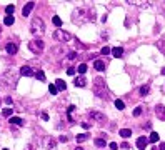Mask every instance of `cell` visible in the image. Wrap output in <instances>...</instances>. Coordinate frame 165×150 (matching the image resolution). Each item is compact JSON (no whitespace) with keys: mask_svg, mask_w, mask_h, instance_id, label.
Masks as SVG:
<instances>
[{"mask_svg":"<svg viewBox=\"0 0 165 150\" xmlns=\"http://www.w3.org/2000/svg\"><path fill=\"white\" fill-rule=\"evenodd\" d=\"M112 55L117 57V59L124 57V49H122V47H115V49H112Z\"/></svg>","mask_w":165,"mask_h":150,"instance_id":"cell-16","label":"cell"},{"mask_svg":"<svg viewBox=\"0 0 165 150\" xmlns=\"http://www.w3.org/2000/svg\"><path fill=\"white\" fill-rule=\"evenodd\" d=\"M120 147H122V149H130V145H128V143H127V142H124V143H122V145H120Z\"/></svg>","mask_w":165,"mask_h":150,"instance_id":"cell-41","label":"cell"},{"mask_svg":"<svg viewBox=\"0 0 165 150\" xmlns=\"http://www.w3.org/2000/svg\"><path fill=\"white\" fill-rule=\"evenodd\" d=\"M60 142H65V143H67V142H68V137H67V135H60Z\"/></svg>","mask_w":165,"mask_h":150,"instance_id":"cell-39","label":"cell"},{"mask_svg":"<svg viewBox=\"0 0 165 150\" xmlns=\"http://www.w3.org/2000/svg\"><path fill=\"white\" fill-rule=\"evenodd\" d=\"M5 12H7L9 15H12V13L15 12V7H13V5H7V7H5Z\"/></svg>","mask_w":165,"mask_h":150,"instance_id":"cell-33","label":"cell"},{"mask_svg":"<svg viewBox=\"0 0 165 150\" xmlns=\"http://www.w3.org/2000/svg\"><path fill=\"white\" fill-rule=\"evenodd\" d=\"M5 50H7V53H9V55H15V53H17V50H19V47H17V43H12V42H10V43L5 45Z\"/></svg>","mask_w":165,"mask_h":150,"instance_id":"cell-10","label":"cell"},{"mask_svg":"<svg viewBox=\"0 0 165 150\" xmlns=\"http://www.w3.org/2000/svg\"><path fill=\"white\" fill-rule=\"evenodd\" d=\"M67 73H68V75H73V73H75V69H73V67H68Z\"/></svg>","mask_w":165,"mask_h":150,"instance_id":"cell-38","label":"cell"},{"mask_svg":"<svg viewBox=\"0 0 165 150\" xmlns=\"http://www.w3.org/2000/svg\"><path fill=\"white\" fill-rule=\"evenodd\" d=\"M108 147H110V150H118V145H117L115 142H112V143H110Z\"/></svg>","mask_w":165,"mask_h":150,"instance_id":"cell-37","label":"cell"},{"mask_svg":"<svg viewBox=\"0 0 165 150\" xmlns=\"http://www.w3.org/2000/svg\"><path fill=\"white\" fill-rule=\"evenodd\" d=\"M162 75H165V67H164V69H162Z\"/></svg>","mask_w":165,"mask_h":150,"instance_id":"cell-44","label":"cell"},{"mask_svg":"<svg viewBox=\"0 0 165 150\" xmlns=\"http://www.w3.org/2000/svg\"><path fill=\"white\" fill-rule=\"evenodd\" d=\"M5 103H7V105H10V103H12V99H10V97H5Z\"/></svg>","mask_w":165,"mask_h":150,"instance_id":"cell-42","label":"cell"},{"mask_svg":"<svg viewBox=\"0 0 165 150\" xmlns=\"http://www.w3.org/2000/svg\"><path fill=\"white\" fill-rule=\"evenodd\" d=\"M29 49L33 52V53H42V50H43V40L40 39H33L29 42Z\"/></svg>","mask_w":165,"mask_h":150,"instance_id":"cell-7","label":"cell"},{"mask_svg":"<svg viewBox=\"0 0 165 150\" xmlns=\"http://www.w3.org/2000/svg\"><path fill=\"white\" fill-rule=\"evenodd\" d=\"M94 92H95V95L100 97V99H105V100L110 99V93H108V90H107L105 80L100 79V77H97L95 82H94Z\"/></svg>","mask_w":165,"mask_h":150,"instance_id":"cell-3","label":"cell"},{"mask_svg":"<svg viewBox=\"0 0 165 150\" xmlns=\"http://www.w3.org/2000/svg\"><path fill=\"white\" fill-rule=\"evenodd\" d=\"M87 139H88V133H80V135H77V142H85Z\"/></svg>","mask_w":165,"mask_h":150,"instance_id":"cell-30","label":"cell"},{"mask_svg":"<svg viewBox=\"0 0 165 150\" xmlns=\"http://www.w3.org/2000/svg\"><path fill=\"white\" fill-rule=\"evenodd\" d=\"M155 113L158 115V119L165 120V107H164V105H157V107H155Z\"/></svg>","mask_w":165,"mask_h":150,"instance_id":"cell-13","label":"cell"},{"mask_svg":"<svg viewBox=\"0 0 165 150\" xmlns=\"http://www.w3.org/2000/svg\"><path fill=\"white\" fill-rule=\"evenodd\" d=\"M52 22H53L57 27H62V20H60V17H58V15H53V17H52Z\"/></svg>","mask_w":165,"mask_h":150,"instance_id":"cell-26","label":"cell"},{"mask_svg":"<svg viewBox=\"0 0 165 150\" xmlns=\"http://www.w3.org/2000/svg\"><path fill=\"white\" fill-rule=\"evenodd\" d=\"M148 145V139H145V137H138L137 139V149L138 150H144Z\"/></svg>","mask_w":165,"mask_h":150,"instance_id":"cell-11","label":"cell"},{"mask_svg":"<svg viewBox=\"0 0 165 150\" xmlns=\"http://www.w3.org/2000/svg\"><path fill=\"white\" fill-rule=\"evenodd\" d=\"M55 147H57V140L53 137H37L27 147V150H53Z\"/></svg>","mask_w":165,"mask_h":150,"instance_id":"cell-1","label":"cell"},{"mask_svg":"<svg viewBox=\"0 0 165 150\" xmlns=\"http://www.w3.org/2000/svg\"><path fill=\"white\" fill-rule=\"evenodd\" d=\"M33 7H35V3H33V2H29V3L23 7V10H22V15H23V17H29L30 12L33 10Z\"/></svg>","mask_w":165,"mask_h":150,"instance_id":"cell-12","label":"cell"},{"mask_svg":"<svg viewBox=\"0 0 165 150\" xmlns=\"http://www.w3.org/2000/svg\"><path fill=\"white\" fill-rule=\"evenodd\" d=\"M142 112H144L142 107H135V109H134V117H140V115H142Z\"/></svg>","mask_w":165,"mask_h":150,"instance_id":"cell-28","label":"cell"},{"mask_svg":"<svg viewBox=\"0 0 165 150\" xmlns=\"http://www.w3.org/2000/svg\"><path fill=\"white\" fill-rule=\"evenodd\" d=\"M148 92H150V87H148V85H142V87H140V95H142V97H145Z\"/></svg>","mask_w":165,"mask_h":150,"instance_id":"cell-23","label":"cell"},{"mask_svg":"<svg viewBox=\"0 0 165 150\" xmlns=\"http://www.w3.org/2000/svg\"><path fill=\"white\" fill-rule=\"evenodd\" d=\"M88 117H90V119H94L95 122H98V123H104V122L107 120L104 113H100V112H95V110H90V112H88Z\"/></svg>","mask_w":165,"mask_h":150,"instance_id":"cell-8","label":"cell"},{"mask_svg":"<svg viewBox=\"0 0 165 150\" xmlns=\"http://www.w3.org/2000/svg\"><path fill=\"white\" fill-rule=\"evenodd\" d=\"M20 75H23V77H33V75H35V72H33V69H32V67H29V65H23V67L20 69Z\"/></svg>","mask_w":165,"mask_h":150,"instance_id":"cell-9","label":"cell"},{"mask_svg":"<svg viewBox=\"0 0 165 150\" xmlns=\"http://www.w3.org/2000/svg\"><path fill=\"white\" fill-rule=\"evenodd\" d=\"M55 87H57L58 90H65V89H67V85H65V82H63V80H60V79H58L57 82H55Z\"/></svg>","mask_w":165,"mask_h":150,"instance_id":"cell-21","label":"cell"},{"mask_svg":"<svg viewBox=\"0 0 165 150\" xmlns=\"http://www.w3.org/2000/svg\"><path fill=\"white\" fill-rule=\"evenodd\" d=\"M2 115L3 117H12V109H3L2 110Z\"/></svg>","mask_w":165,"mask_h":150,"instance_id":"cell-32","label":"cell"},{"mask_svg":"<svg viewBox=\"0 0 165 150\" xmlns=\"http://www.w3.org/2000/svg\"><path fill=\"white\" fill-rule=\"evenodd\" d=\"M94 143H95V147H98V149H104V147H105V140L104 139H95Z\"/></svg>","mask_w":165,"mask_h":150,"instance_id":"cell-20","label":"cell"},{"mask_svg":"<svg viewBox=\"0 0 165 150\" xmlns=\"http://www.w3.org/2000/svg\"><path fill=\"white\" fill-rule=\"evenodd\" d=\"M78 59V53L77 52H68L67 53V62H73V60Z\"/></svg>","mask_w":165,"mask_h":150,"instance_id":"cell-19","label":"cell"},{"mask_svg":"<svg viewBox=\"0 0 165 150\" xmlns=\"http://www.w3.org/2000/svg\"><path fill=\"white\" fill-rule=\"evenodd\" d=\"M80 125H82V127H84V129H88V127H90V125H88L87 122H82V123H80Z\"/></svg>","mask_w":165,"mask_h":150,"instance_id":"cell-43","label":"cell"},{"mask_svg":"<svg viewBox=\"0 0 165 150\" xmlns=\"http://www.w3.org/2000/svg\"><path fill=\"white\" fill-rule=\"evenodd\" d=\"M158 49L162 50V53H165V39L158 42Z\"/></svg>","mask_w":165,"mask_h":150,"instance_id":"cell-34","label":"cell"},{"mask_svg":"<svg viewBox=\"0 0 165 150\" xmlns=\"http://www.w3.org/2000/svg\"><path fill=\"white\" fill-rule=\"evenodd\" d=\"M13 22H15L13 15H7V17H5V20H3V23H5V25H13Z\"/></svg>","mask_w":165,"mask_h":150,"instance_id":"cell-22","label":"cell"},{"mask_svg":"<svg viewBox=\"0 0 165 150\" xmlns=\"http://www.w3.org/2000/svg\"><path fill=\"white\" fill-rule=\"evenodd\" d=\"M110 52H112L110 47H104V49L100 50V53H102V55H107V53H110Z\"/></svg>","mask_w":165,"mask_h":150,"instance_id":"cell-35","label":"cell"},{"mask_svg":"<svg viewBox=\"0 0 165 150\" xmlns=\"http://www.w3.org/2000/svg\"><path fill=\"white\" fill-rule=\"evenodd\" d=\"M49 92H50V93H52V95H57L58 89H57V87H55V85H52V83H50V85H49Z\"/></svg>","mask_w":165,"mask_h":150,"instance_id":"cell-31","label":"cell"},{"mask_svg":"<svg viewBox=\"0 0 165 150\" xmlns=\"http://www.w3.org/2000/svg\"><path fill=\"white\" fill-rule=\"evenodd\" d=\"M78 72H80V73H85V72H87V63H78Z\"/></svg>","mask_w":165,"mask_h":150,"instance_id":"cell-29","label":"cell"},{"mask_svg":"<svg viewBox=\"0 0 165 150\" xmlns=\"http://www.w3.org/2000/svg\"><path fill=\"white\" fill-rule=\"evenodd\" d=\"M10 123H13V125H19V127H22V125H23V120L20 119V117H10Z\"/></svg>","mask_w":165,"mask_h":150,"instance_id":"cell-18","label":"cell"},{"mask_svg":"<svg viewBox=\"0 0 165 150\" xmlns=\"http://www.w3.org/2000/svg\"><path fill=\"white\" fill-rule=\"evenodd\" d=\"M3 150H9V149H3Z\"/></svg>","mask_w":165,"mask_h":150,"instance_id":"cell-47","label":"cell"},{"mask_svg":"<svg viewBox=\"0 0 165 150\" xmlns=\"http://www.w3.org/2000/svg\"><path fill=\"white\" fill-rule=\"evenodd\" d=\"M53 39L58 40V42H70L72 40V35L68 33V32H65V30H62V29H57L55 32H53Z\"/></svg>","mask_w":165,"mask_h":150,"instance_id":"cell-6","label":"cell"},{"mask_svg":"<svg viewBox=\"0 0 165 150\" xmlns=\"http://www.w3.org/2000/svg\"><path fill=\"white\" fill-rule=\"evenodd\" d=\"M162 7H164V10H162V12H164V15H165V3H164V5H162Z\"/></svg>","mask_w":165,"mask_h":150,"instance_id":"cell-45","label":"cell"},{"mask_svg":"<svg viewBox=\"0 0 165 150\" xmlns=\"http://www.w3.org/2000/svg\"><path fill=\"white\" fill-rule=\"evenodd\" d=\"M115 107H117L118 110H124V109H125V103H124L122 100H118V99H117V100H115Z\"/></svg>","mask_w":165,"mask_h":150,"instance_id":"cell-27","label":"cell"},{"mask_svg":"<svg viewBox=\"0 0 165 150\" xmlns=\"http://www.w3.org/2000/svg\"><path fill=\"white\" fill-rule=\"evenodd\" d=\"M118 133H120L122 139H128V137H132V130H130V129H122Z\"/></svg>","mask_w":165,"mask_h":150,"instance_id":"cell-17","label":"cell"},{"mask_svg":"<svg viewBox=\"0 0 165 150\" xmlns=\"http://www.w3.org/2000/svg\"><path fill=\"white\" fill-rule=\"evenodd\" d=\"M35 77H37V80H40V82H45V73H43L42 70L35 72Z\"/></svg>","mask_w":165,"mask_h":150,"instance_id":"cell-25","label":"cell"},{"mask_svg":"<svg viewBox=\"0 0 165 150\" xmlns=\"http://www.w3.org/2000/svg\"><path fill=\"white\" fill-rule=\"evenodd\" d=\"M30 32H32L35 37H39V35H42V33L45 32V23H43V20L40 19V17H33V19H32Z\"/></svg>","mask_w":165,"mask_h":150,"instance_id":"cell-5","label":"cell"},{"mask_svg":"<svg viewBox=\"0 0 165 150\" xmlns=\"http://www.w3.org/2000/svg\"><path fill=\"white\" fill-rule=\"evenodd\" d=\"M152 150H165V143H160L158 147H152Z\"/></svg>","mask_w":165,"mask_h":150,"instance_id":"cell-36","label":"cell"},{"mask_svg":"<svg viewBox=\"0 0 165 150\" xmlns=\"http://www.w3.org/2000/svg\"><path fill=\"white\" fill-rule=\"evenodd\" d=\"M75 150H84V149H82V147H78V149H75Z\"/></svg>","mask_w":165,"mask_h":150,"instance_id":"cell-46","label":"cell"},{"mask_svg":"<svg viewBox=\"0 0 165 150\" xmlns=\"http://www.w3.org/2000/svg\"><path fill=\"white\" fill-rule=\"evenodd\" d=\"M94 69L98 70V72L105 70V62H104V60H95V62H94Z\"/></svg>","mask_w":165,"mask_h":150,"instance_id":"cell-14","label":"cell"},{"mask_svg":"<svg viewBox=\"0 0 165 150\" xmlns=\"http://www.w3.org/2000/svg\"><path fill=\"white\" fill-rule=\"evenodd\" d=\"M73 22L75 23H84L87 20H94L95 15H94V10H85V9H77L73 12Z\"/></svg>","mask_w":165,"mask_h":150,"instance_id":"cell-4","label":"cell"},{"mask_svg":"<svg viewBox=\"0 0 165 150\" xmlns=\"http://www.w3.org/2000/svg\"><path fill=\"white\" fill-rule=\"evenodd\" d=\"M148 142H152V143H157V142H158V133L152 132V133H150V137H148Z\"/></svg>","mask_w":165,"mask_h":150,"instance_id":"cell-24","label":"cell"},{"mask_svg":"<svg viewBox=\"0 0 165 150\" xmlns=\"http://www.w3.org/2000/svg\"><path fill=\"white\" fill-rule=\"evenodd\" d=\"M17 85V73L13 70H7L0 73V87L3 89H13Z\"/></svg>","mask_w":165,"mask_h":150,"instance_id":"cell-2","label":"cell"},{"mask_svg":"<svg viewBox=\"0 0 165 150\" xmlns=\"http://www.w3.org/2000/svg\"><path fill=\"white\" fill-rule=\"evenodd\" d=\"M43 120H49V113H45V112H42V115H40Z\"/></svg>","mask_w":165,"mask_h":150,"instance_id":"cell-40","label":"cell"},{"mask_svg":"<svg viewBox=\"0 0 165 150\" xmlns=\"http://www.w3.org/2000/svg\"><path fill=\"white\" fill-rule=\"evenodd\" d=\"M73 83H75V87H85L87 85V79L85 77H77L73 80Z\"/></svg>","mask_w":165,"mask_h":150,"instance_id":"cell-15","label":"cell"}]
</instances>
